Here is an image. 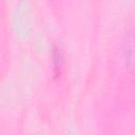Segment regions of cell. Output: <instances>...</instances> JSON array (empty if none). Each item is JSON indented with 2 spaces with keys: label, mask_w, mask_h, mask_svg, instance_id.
Returning a JSON list of instances; mask_svg holds the SVG:
<instances>
[{
  "label": "cell",
  "mask_w": 135,
  "mask_h": 135,
  "mask_svg": "<svg viewBox=\"0 0 135 135\" xmlns=\"http://www.w3.org/2000/svg\"><path fill=\"white\" fill-rule=\"evenodd\" d=\"M62 63H63L62 55L57 49H55V51H54V66H55V71H59L62 68Z\"/></svg>",
  "instance_id": "1"
}]
</instances>
